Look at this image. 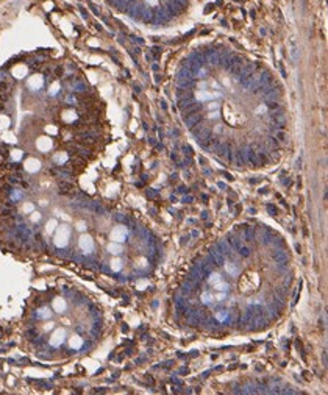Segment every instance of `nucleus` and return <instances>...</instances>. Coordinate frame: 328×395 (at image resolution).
<instances>
[{
	"mask_svg": "<svg viewBox=\"0 0 328 395\" xmlns=\"http://www.w3.org/2000/svg\"><path fill=\"white\" fill-rule=\"evenodd\" d=\"M267 211L270 212V216H277L278 214V211H277V208L273 205H267Z\"/></svg>",
	"mask_w": 328,
	"mask_h": 395,
	"instance_id": "4be33fe9",
	"label": "nucleus"
},
{
	"mask_svg": "<svg viewBox=\"0 0 328 395\" xmlns=\"http://www.w3.org/2000/svg\"><path fill=\"white\" fill-rule=\"evenodd\" d=\"M231 58H233V55H231V53H222V55H221V61H219V64H221L224 69H230V67H231Z\"/></svg>",
	"mask_w": 328,
	"mask_h": 395,
	"instance_id": "1a4fd4ad",
	"label": "nucleus"
},
{
	"mask_svg": "<svg viewBox=\"0 0 328 395\" xmlns=\"http://www.w3.org/2000/svg\"><path fill=\"white\" fill-rule=\"evenodd\" d=\"M131 39H133L135 42H138V44H144V39H141V38H138V36H131Z\"/></svg>",
	"mask_w": 328,
	"mask_h": 395,
	"instance_id": "bb28decb",
	"label": "nucleus"
},
{
	"mask_svg": "<svg viewBox=\"0 0 328 395\" xmlns=\"http://www.w3.org/2000/svg\"><path fill=\"white\" fill-rule=\"evenodd\" d=\"M170 158H172L174 161H178V156H177V153H172V155H170Z\"/></svg>",
	"mask_w": 328,
	"mask_h": 395,
	"instance_id": "e433bc0d",
	"label": "nucleus"
},
{
	"mask_svg": "<svg viewBox=\"0 0 328 395\" xmlns=\"http://www.w3.org/2000/svg\"><path fill=\"white\" fill-rule=\"evenodd\" d=\"M295 167H297V169H300V167H302V159H300V158L297 159V164H295Z\"/></svg>",
	"mask_w": 328,
	"mask_h": 395,
	"instance_id": "72a5a7b5",
	"label": "nucleus"
},
{
	"mask_svg": "<svg viewBox=\"0 0 328 395\" xmlns=\"http://www.w3.org/2000/svg\"><path fill=\"white\" fill-rule=\"evenodd\" d=\"M141 17H142V21H144L145 24H147V22H152V19H153V11H152L150 8H142Z\"/></svg>",
	"mask_w": 328,
	"mask_h": 395,
	"instance_id": "4468645a",
	"label": "nucleus"
},
{
	"mask_svg": "<svg viewBox=\"0 0 328 395\" xmlns=\"http://www.w3.org/2000/svg\"><path fill=\"white\" fill-rule=\"evenodd\" d=\"M170 21V17L164 13V10L163 8H159L156 13H153V19H152V22H155V24H166V22H169Z\"/></svg>",
	"mask_w": 328,
	"mask_h": 395,
	"instance_id": "7ed1b4c3",
	"label": "nucleus"
},
{
	"mask_svg": "<svg viewBox=\"0 0 328 395\" xmlns=\"http://www.w3.org/2000/svg\"><path fill=\"white\" fill-rule=\"evenodd\" d=\"M219 61H221V55H219V52H214L212 55L208 56V63H211V64H219Z\"/></svg>",
	"mask_w": 328,
	"mask_h": 395,
	"instance_id": "dca6fc26",
	"label": "nucleus"
},
{
	"mask_svg": "<svg viewBox=\"0 0 328 395\" xmlns=\"http://www.w3.org/2000/svg\"><path fill=\"white\" fill-rule=\"evenodd\" d=\"M158 191L156 189H147V197H156Z\"/></svg>",
	"mask_w": 328,
	"mask_h": 395,
	"instance_id": "b1692460",
	"label": "nucleus"
},
{
	"mask_svg": "<svg viewBox=\"0 0 328 395\" xmlns=\"http://www.w3.org/2000/svg\"><path fill=\"white\" fill-rule=\"evenodd\" d=\"M323 365H326V351H323Z\"/></svg>",
	"mask_w": 328,
	"mask_h": 395,
	"instance_id": "58836bf2",
	"label": "nucleus"
},
{
	"mask_svg": "<svg viewBox=\"0 0 328 395\" xmlns=\"http://www.w3.org/2000/svg\"><path fill=\"white\" fill-rule=\"evenodd\" d=\"M206 128H208V126H206V125L203 123V120H202V122H198L197 125H194V126L191 128V131H192V135L197 138V136H200V135L203 133V131H205Z\"/></svg>",
	"mask_w": 328,
	"mask_h": 395,
	"instance_id": "9b49d317",
	"label": "nucleus"
},
{
	"mask_svg": "<svg viewBox=\"0 0 328 395\" xmlns=\"http://www.w3.org/2000/svg\"><path fill=\"white\" fill-rule=\"evenodd\" d=\"M194 78H195V75L189 69H184V67H181L178 70V74H177V80L178 81H188V80H194Z\"/></svg>",
	"mask_w": 328,
	"mask_h": 395,
	"instance_id": "423d86ee",
	"label": "nucleus"
},
{
	"mask_svg": "<svg viewBox=\"0 0 328 395\" xmlns=\"http://www.w3.org/2000/svg\"><path fill=\"white\" fill-rule=\"evenodd\" d=\"M191 164H192V158H191V156H186L184 161L181 163V166H191Z\"/></svg>",
	"mask_w": 328,
	"mask_h": 395,
	"instance_id": "393cba45",
	"label": "nucleus"
},
{
	"mask_svg": "<svg viewBox=\"0 0 328 395\" xmlns=\"http://www.w3.org/2000/svg\"><path fill=\"white\" fill-rule=\"evenodd\" d=\"M181 150H183V152H184V155H188V156H191V155L194 153V152H192V149H191L189 145H183V147H181Z\"/></svg>",
	"mask_w": 328,
	"mask_h": 395,
	"instance_id": "412c9836",
	"label": "nucleus"
},
{
	"mask_svg": "<svg viewBox=\"0 0 328 395\" xmlns=\"http://www.w3.org/2000/svg\"><path fill=\"white\" fill-rule=\"evenodd\" d=\"M238 253H239V256H241V258H249V256H250V248H249V247H242V245H241V247L238 248Z\"/></svg>",
	"mask_w": 328,
	"mask_h": 395,
	"instance_id": "f3484780",
	"label": "nucleus"
},
{
	"mask_svg": "<svg viewBox=\"0 0 328 395\" xmlns=\"http://www.w3.org/2000/svg\"><path fill=\"white\" fill-rule=\"evenodd\" d=\"M275 297H278L280 300H286V289L284 288H277L275 289Z\"/></svg>",
	"mask_w": 328,
	"mask_h": 395,
	"instance_id": "6ab92c4d",
	"label": "nucleus"
},
{
	"mask_svg": "<svg viewBox=\"0 0 328 395\" xmlns=\"http://www.w3.org/2000/svg\"><path fill=\"white\" fill-rule=\"evenodd\" d=\"M256 80H258L259 86H266V84H270V83H273L272 74H270L269 70H266V69H264V70L259 74V77H256Z\"/></svg>",
	"mask_w": 328,
	"mask_h": 395,
	"instance_id": "20e7f679",
	"label": "nucleus"
},
{
	"mask_svg": "<svg viewBox=\"0 0 328 395\" xmlns=\"http://www.w3.org/2000/svg\"><path fill=\"white\" fill-rule=\"evenodd\" d=\"M297 52H298L297 49H294V50H292V59H294V61L297 59Z\"/></svg>",
	"mask_w": 328,
	"mask_h": 395,
	"instance_id": "7c9ffc66",
	"label": "nucleus"
},
{
	"mask_svg": "<svg viewBox=\"0 0 328 395\" xmlns=\"http://www.w3.org/2000/svg\"><path fill=\"white\" fill-rule=\"evenodd\" d=\"M152 69H153L155 72H158V70H159V66H158V64H153V66H152Z\"/></svg>",
	"mask_w": 328,
	"mask_h": 395,
	"instance_id": "c9c22d12",
	"label": "nucleus"
},
{
	"mask_svg": "<svg viewBox=\"0 0 328 395\" xmlns=\"http://www.w3.org/2000/svg\"><path fill=\"white\" fill-rule=\"evenodd\" d=\"M153 53H155V55H159V53H161V47H153Z\"/></svg>",
	"mask_w": 328,
	"mask_h": 395,
	"instance_id": "c756f323",
	"label": "nucleus"
},
{
	"mask_svg": "<svg viewBox=\"0 0 328 395\" xmlns=\"http://www.w3.org/2000/svg\"><path fill=\"white\" fill-rule=\"evenodd\" d=\"M275 139L277 141H281V142H284L286 139H288V136H286V133L283 130H280V131H277V135H275Z\"/></svg>",
	"mask_w": 328,
	"mask_h": 395,
	"instance_id": "aec40b11",
	"label": "nucleus"
},
{
	"mask_svg": "<svg viewBox=\"0 0 328 395\" xmlns=\"http://www.w3.org/2000/svg\"><path fill=\"white\" fill-rule=\"evenodd\" d=\"M280 95H281V92H280V88H278V89H272L270 92H267V94L264 95V98H266L267 102H277V100L280 98Z\"/></svg>",
	"mask_w": 328,
	"mask_h": 395,
	"instance_id": "f8f14e48",
	"label": "nucleus"
},
{
	"mask_svg": "<svg viewBox=\"0 0 328 395\" xmlns=\"http://www.w3.org/2000/svg\"><path fill=\"white\" fill-rule=\"evenodd\" d=\"M184 203H192L194 202V197H191V195H188V197H184V200H183Z\"/></svg>",
	"mask_w": 328,
	"mask_h": 395,
	"instance_id": "c85d7f7f",
	"label": "nucleus"
},
{
	"mask_svg": "<svg viewBox=\"0 0 328 395\" xmlns=\"http://www.w3.org/2000/svg\"><path fill=\"white\" fill-rule=\"evenodd\" d=\"M202 219L206 220V219H208V212H202Z\"/></svg>",
	"mask_w": 328,
	"mask_h": 395,
	"instance_id": "4c0bfd02",
	"label": "nucleus"
},
{
	"mask_svg": "<svg viewBox=\"0 0 328 395\" xmlns=\"http://www.w3.org/2000/svg\"><path fill=\"white\" fill-rule=\"evenodd\" d=\"M267 108H269V109H278L280 106H278L277 102H267Z\"/></svg>",
	"mask_w": 328,
	"mask_h": 395,
	"instance_id": "5701e85b",
	"label": "nucleus"
},
{
	"mask_svg": "<svg viewBox=\"0 0 328 395\" xmlns=\"http://www.w3.org/2000/svg\"><path fill=\"white\" fill-rule=\"evenodd\" d=\"M161 108H163V109H167V105H166V102H161Z\"/></svg>",
	"mask_w": 328,
	"mask_h": 395,
	"instance_id": "ea45409f",
	"label": "nucleus"
},
{
	"mask_svg": "<svg viewBox=\"0 0 328 395\" xmlns=\"http://www.w3.org/2000/svg\"><path fill=\"white\" fill-rule=\"evenodd\" d=\"M270 145H272V147H278V141H277L275 138H270Z\"/></svg>",
	"mask_w": 328,
	"mask_h": 395,
	"instance_id": "cd10ccee",
	"label": "nucleus"
},
{
	"mask_svg": "<svg viewBox=\"0 0 328 395\" xmlns=\"http://www.w3.org/2000/svg\"><path fill=\"white\" fill-rule=\"evenodd\" d=\"M225 177H227V178H228V180H233V177H231V175H230V174H227V172H225Z\"/></svg>",
	"mask_w": 328,
	"mask_h": 395,
	"instance_id": "c03bdc74",
	"label": "nucleus"
},
{
	"mask_svg": "<svg viewBox=\"0 0 328 395\" xmlns=\"http://www.w3.org/2000/svg\"><path fill=\"white\" fill-rule=\"evenodd\" d=\"M135 92H141V88H139V86H135Z\"/></svg>",
	"mask_w": 328,
	"mask_h": 395,
	"instance_id": "37998d69",
	"label": "nucleus"
},
{
	"mask_svg": "<svg viewBox=\"0 0 328 395\" xmlns=\"http://www.w3.org/2000/svg\"><path fill=\"white\" fill-rule=\"evenodd\" d=\"M214 248L221 253L224 258H230L231 256V247L228 245V242L227 240H219V242H216L214 244Z\"/></svg>",
	"mask_w": 328,
	"mask_h": 395,
	"instance_id": "f257e3e1",
	"label": "nucleus"
},
{
	"mask_svg": "<svg viewBox=\"0 0 328 395\" xmlns=\"http://www.w3.org/2000/svg\"><path fill=\"white\" fill-rule=\"evenodd\" d=\"M178 192H180V194H189V189L184 188V186H180V188H178Z\"/></svg>",
	"mask_w": 328,
	"mask_h": 395,
	"instance_id": "a878e982",
	"label": "nucleus"
},
{
	"mask_svg": "<svg viewBox=\"0 0 328 395\" xmlns=\"http://www.w3.org/2000/svg\"><path fill=\"white\" fill-rule=\"evenodd\" d=\"M283 184H286V186H291V184H292V181H291L289 178H286V180H283Z\"/></svg>",
	"mask_w": 328,
	"mask_h": 395,
	"instance_id": "2f4dec72",
	"label": "nucleus"
},
{
	"mask_svg": "<svg viewBox=\"0 0 328 395\" xmlns=\"http://www.w3.org/2000/svg\"><path fill=\"white\" fill-rule=\"evenodd\" d=\"M235 2H239V3H242V2H247V0H235Z\"/></svg>",
	"mask_w": 328,
	"mask_h": 395,
	"instance_id": "a18cd8bd",
	"label": "nucleus"
},
{
	"mask_svg": "<svg viewBox=\"0 0 328 395\" xmlns=\"http://www.w3.org/2000/svg\"><path fill=\"white\" fill-rule=\"evenodd\" d=\"M209 256L214 259L216 266H224V264H225V258H224L221 253H219L214 247H211V248H209Z\"/></svg>",
	"mask_w": 328,
	"mask_h": 395,
	"instance_id": "0eeeda50",
	"label": "nucleus"
},
{
	"mask_svg": "<svg viewBox=\"0 0 328 395\" xmlns=\"http://www.w3.org/2000/svg\"><path fill=\"white\" fill-rule=\"evenodd\" d=\"M227 242L231 247V250H238L241 247V239H238V236H228Z\"/></svg>",
	"mask_w": 328,
	"mask_h": 395,
	"instance_id": "ddd939ff",
	"label": "nucleus"
},
{
	"mask_svg": "<svg viewBox=\"0 0 328 395\" xmlns=\"http://www.w3.org/2000/svg\"><path fill=\"white\" fill-rule=\"evenodd\" d=\"M177 178H178V175H177V174H174V175H172V177H170V180H172V181H175V180H177Z\"/></svg>",
	"mask_w": 328,
	"mask_h": 395,
	"instance_id": "a19ab883",
	"label": "nucleus"
},
{
	"mask_svg": "<svg viewBox=\"0 0 328 395\" xmlns=\"http://www.w3.org/2000/svg\"><path fill=\"white\" fill-rule=\"evenodd\" d=\"M272 258H273L275 262H288V253L283 248H278L277 251H273Z\"/></svg>",
	"mask_w": 328,
	"mask_h": 395,
	"instance_id": "6e6552de",
	"label": "nucleus"
},
{
	"mask_svg": "<svg viewBox=\"0 0 328 395\" xmlns=\"http://www.w3.org/2000/svg\"><path fill=\"white\" fill-rule=\"evenodd\" d=\"M233 161L236 163L238 167H242L244 164H247V159H245V149L235 150V158H233Z\"/></svg>",
	"mask_w": 328,
	"mask_h": 395,
	"instance_id": "39448f33",
	"label": "nucleus"
},
{
	"mask_svg": "<svg viewBox=\"0 0 328 395\" xmlns=\"http://www.w3.org/2000/svg\"><path fill=\"white\" fill-rule=\"evenodd\" d=\"M200 108H202V105H200L198 102H194L192 105H189V106H186V108H183V109H181L183 117H184V116H189V114H192V112H197Z\"/></svg>",
	"mask_w": 328,
	"mask_h": 395,
	"instance_id": "9d476101",
	"label": "nucleus"
},
{
	"mask_svg": "<svg viewBox=\"0 0 328 395\" xmlns=\"http://www.w3.org/2000/svg\"><path fill=\"white\" fill-rule=\"evenodd\" d=\"M183 120H184V123H186V126H188V128H192L194 125H197L198 122H202V120H203V116L197 111V112H192V114H189V116H184V117H183Z\"/></svg>",
	"mask_w": 328,
	"mask_h": 395,
	"instance_id": "f03ea898",
	"label": "nucleus"
},
{
	"mask_svg": "<svg viewBox=\"0 0 328 395\" xmlns=\"http://www.w3.org/2000/svg\"><path fill=\"white\" fill-rule=\"evenodd\" d=\"M258 181H259V180H256V178H252V180H250V183H252V184H256Z\"/></svg>",
	"mask_w": 328,
	"mask_h": 395,
	"instance_id": "79ce46f5",
	"label": "nucleus"
},
{
	"mask_svg": "<svg viewBox=\"0 0 328 395\" xmlns=\"http://www.w3.org/2000/svg\"><path fill=\"white\" fill-rule=\"evenodd\" d=\"M192 289H191V286L188 284V283H184L183 286H181V295H184V297H189V295H192Z\"/></svg>",
	"mask_w": 328,
	"mask_h": 395,
	"instance_id": "a211bd4d",
	"label": "nucleus"
},
{
	"mask_svg": "<svg viewBox=\"0 0 328 395\" xmlns=\"http://www.w3.org/2000/svg\"><path fill=\"white\" fill-rule=\"evenodd\" d=\"M172 383H175L177 386H181V381H180L178 378H172Z\"/></svg>",
	"mask_w": 328,
	"mask_h": 395,
	"instance_id": "473e14b6",
	"label": "nucleus"
},
{
	"mask_svg": "<svg viewBox=\"0 0 328 395\" xmlns=\"http://www.w3.org/2000/svg\"><path fill=\"white\" fill-rule=\"evenodd\" d=\"M212 8H214V5H206V8H205V11H206V13H208V11H209V10H212Z\"/></svg>",
	"mask_w": 328,
	"mask_h": 395,
	"instance_id": "f704fd0d",
	"label": "nucleus"
},
{
	"mask_svg": "<svg viewBox=\"0 0 328 395\" xmlns=\"http://www.w3.org/2000/svg\"><path fill=\"white\" fill-rule=\"evenodd\" d=\"M244 239L245 240H255V230H253V226H247L245 228V231H244Z\"/></svg>",
	"mask_w": 328,
	"mask_h": 395,
	"instance_id": "2eb2a0df",
	"label": "nucleus"
}]
</instances>
